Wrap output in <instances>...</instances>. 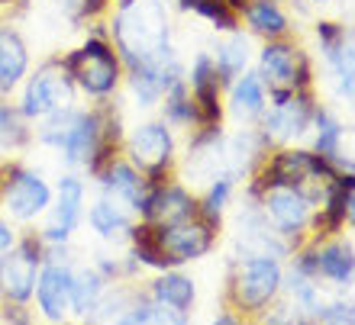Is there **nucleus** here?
<instances>
[{
	"instance_id": "obj_1",
	"label": "nucleus",
	"mask_w": 355,
	"mask_h": 325,
	"mask_svg": "<svg viewBox=\"0 0 355 325\" xmlns=\"http://www.w3.org/2000/svg\"><path fill=\"white\" fill-rule=\"evenodd\" d=\"M113 39L130 71L175 65L168 13L162 0H120V13L113 19Z\"/></svg>"
},
{
	"instance_id": "obj_2",
	"label": "nucleus",
	"mask_w": 355,
	"mask_h": 325,
	"mask_svg": "<svg viewBox=\"0 0 355 325\" xmlns=\"http://www.w3.org/2000/svg\"><path fill=\"white\" fill-rule=\"evenodd\" d=\"M46 126L39 132V139L46 145H55L65 155L68 165H87L94 149L101 145L103 113H75L71 106L58 113H49Z\"/></svg>"
},
{
	"instance_id": "obj_3",
	"label": "nucleus",
	"mask_w": 355,
	"mask_h": 325,
	"mask_svg": "<svg viewBox=\"0 0 355 325\" xmlns=\"http://www.w3.org/2000/svg\"><path fill=\"white\" fill-rule=\"evenodd\" d=\"M62 68L91 97H110L116 91V84H120V58L101 36L87 39L78 52H71L62 62Z\"/></svg>"
},
{
	"instance_id": "obj_4",
	"label": "nucleus",
	"mask_w": 355,
	"mask_h": 325,
	"mask_svg": "<svg viewBox=\"0 0 355 325\" xmlns=\"http://www.w3.org/2000/svg\"><path fill=\"white\" fill-rule=\"evenodd\" d=\"M284 274L275 254H252L236 268V277L230 284V299L239 313H262L271 299L278 297Z\"/></svg>"
},
{
	"instance_id": "obj_5",
	"label": "nucleus",
	"mask_w": 355,
	"mask_h": 325,
	"mask_svg": "<svg viewBox=\"0 0 355 325\" xmlns=\"http://www.w3.org/2000/svg\"><path fill=\"white\" fill-rule=\"evenodd\" d=\"M75 103V81L68 75L62 62H52V65L39 68L36 77H29L26 91H23V103H19V113L23 116H36V120H46L49 113H58Z\"/></svg>"
},
{
	"instance_id": "obj_6",
	"label": "nucleus",
	"mask_w": 355,
	"mask_h": 325,
	"mask_svg": "<svg viewBox=\"0 0 355 325\" xmlns=\"http://www.w3.org/2000/svg\"><path fill=\"white\" fill-rule=\"evenodd\" d=\"M39 264H42V242L39 239H23L17 248H7L0 258V290L13 303H26L36 290Z\"/></svg>"
},
{
	"instance_id": "obj_7",
	"label": "nucleus",
	"mask_w": 355,
	"mask_h": 325,
	"mask_svg": "<svg viewBox=\"0 0 355 325\" xmlns=\"http://www.w3.org/2000/svg\"><path fill=\"white\" fill-rule=\"evenodd\" d=\"M0 196L7 203L10 216L13 219H33L52 203V190L36 171L29 167H19V165H10L3 180H0Z\"/></svg>"
},
{
	"instance_id": "obj_8",
	"label": "nucleus",
	"mask_w": 355,
	"mask_h": 325,
	"mask_svg": "<svg viewBox=\"0 0 355 325\" xmlns=\"http://www.w3.org/2000/svg\"><path fill=\"white\" fill-rule=\"evenodd\" d=\"M159 229V225H155ZM216 242V225L207 223L204 216L200 219H184V223H175V225H162L159 229V245L165 251V258L171 261V268L178 264H187V261H197L204 258L207 251L214 248Z\"/></svg>"
},
{
	"instance_id": "obj_9",
	"label": "nucleus",
	"mask_w": 355,
	"mask_h": 325,
	"mask_svg": "<svg viewBox=\"0 0 355 325\" xmlns=\"http://www.w3.org/2000/svg\"><path fill=\"white\" fill-rule=\"evenodd\" d=\"M259 77L268 81V87H291L307 91L310 87V62L300 48L288 42H268L259 55Z\"/></svg>"
},
{
	"instance_id": "obj_10",
	"label": "nucleus",
	"mask_w": 355,
	"mask_h": 325,
	"mask_svg": "<svg viewBox=\"0 0 355 325\" xmlns=\"http://www.w3.org/2000/svg\"><path fill=\"white\" fill-rule=\"evenodd\" d=\"M149 180V190H146V200H142L139 213L146 216V223L152 225H175V223H184V219H194L197 216V203L194 196L187 194L184 187H175V184H162V180Z\"/></svg>"
},
{
	"instance_id": "obj_11",
	"label": "nucleus",
	"mask_w": 355,
	"mask_h": 325,
	"mask_svg": "<svg viewBox=\"0 0 355 325\" xmlns=\"http://www.w3.org/2000/svg\"><path fill=\"white\" fill-rule=\"evenodd\" d=\"M175 155V139L165 122H146L130 136V161L142 174H165Z\"/></svg>"
},
{
	"instance_id": "obj_12",
	"label": "nucleus",
	"mask_w": 355,
	"mask_h": 325,
	"mask_svg": "<svg viewBox=\"0 0 355 325\" xmlns=\"http://www.w3.org/2000/svg\"><path fill=\"white\" fill-rule=\"evenodd\" d=\"M262 203L265 216H271V223H275V232L284 235V239H294L310 223L313 200L297 187H268L262 194Z\"/></svg>"
},
{
	"instance_id": "obj_13",
	"label": "nucleus",
	"mask_w": 355,
	"mask_h": 325,
	"mask_svg": "<svg viewBox=\"0 0 355 325\" xmlns=\"http://www.w3.org/2000/svg\"><path fill=\"white\" fill-rule=\"evenodd\" d=\"M81 206H85V184L78 177H62L55 210H52L49 225L42 229V239L52 245H65L75 232L78 219H81Z\"/></svg>"
},
{
	"instance_id": "obj_14",
	"label": "nucleus",
	"mask_w": 355,
	"mask_h": 325,
	"mask_svg": "<svg viewBox=\"0 0 355 325\" xmlns=\"http://www.w3.org/2000/svg\"><path fill=\"white\" fill-rule=\"evenodd\" d=\"M191 97L197 106V126H220V75L210 55H197L191 68Z\"/></svg>"
},
{
	"instance_id": "obj_15",
	"label": "nucleus",
	"mask_w": 355,
	"mask_h": 325,
	"mask_svg": "<svg viewBox=\"0 0 355 325\" xmlns=\"http://www.w3.org/2000/svg\"><path fill=\"white\" fill-rule=\"evenodd\" d=\"M313 100H310L307 91H294L288 103H281V106H271V113L265 116V126L262 132L268 136V142H288L294 136L307 129V122L313 120Z\"/></svg>"
},
{
	"instance_id": "obj_16",
	"label": "nucleus",
	"mask_w": 355,
	"mask_h": 325,
	"mask_svg": "<svg viewBox=\"0 0 355 325\" xmlns=\"http://www.w3.org/2000/svg\"><path fill=\"white\" fill-rule=\"evenodd\" d=\"M36 303L39 313L49 322H62L71 303V268L68 264H46L42 274L36 277Z\"/></svg>"
},
{
	"instance_id": "obj_17",
	"label": "nucleus",
	"mask_w": 355,
	"mask_h": 325,
	"mask_svg": "<svg viewBox=\"0 0 355 325\" xmlns=\"http://www.w3.org/2000/svg\"><path fill=\"white\" fill-rule=\"evenodd\" d=\"M103 177V194L123 203L126 210H136L139 213L142 200H146V190H149V180L136 171L132 165H123V161H110V165L101 171Z\"/></svg>"
},
{
	"instance_id": "obj_18",
	"label": "nucleus",
	"mask_w": 355,
	"mask_h": 325,
	"mask_svg": "<svg viewBox=\"0 0 355 325\" xmlns=\"http://www.w3.org/2000/svg\"><path fill=\"white\" fill-rule=\"evenodd\" d=\"M29 71V52L26 42L17 29L0 23V93L13 91Z\"/></svg>"
},
{
	"instance_id": "obj_19",
	"label": "nucleus",
	"mask_w": 355,
	"mask_h": 325,
	"mask_svg": "<svg viewBox=\"0 0 355 325\" xmlns=\"http://www.w3.org/2000/svg\"><path fill=\"white\" fill-rule=\"evenodd\" d=\"M152 297L159 299L162 306H168L171 313H178V316H184L187 309L194 306V297H197V290H194V280L184 277V274H175V270H165L155 284H152Z\"/></svg>"
},
{
	"instance_id": "obj_20",
	"label": "nucleus",
	"mask_w": 355,
	"mask_h": 325,
	"mask_svg": "<svg viewBox=\"0 0 355 325\" xmlns=\"http://www.w3.org/2000/svg\"><path fill=\"white\" fill-rule=\"evenodd\" d=\"M317 274L336 280L339 287H349V280L355 274V258L349 242H329L317 251Z\"/></svg>"
},
{
	"instance_id": "obj_21",
	"label": "nucleus",
	"mask_w": 355,
	"mask_h": 325,
	"mask_svg": "<svg viewBox=\"0 0 355 325\" xmlns=\"http://www.w3.org/2000/svg\"><path fill=\"white\" fill-rule=\"evenodd\" d=\"M243 13H245V23H249L252 32H259V36L278 39L288 32V17H284V10H281L275 0H249Z\"/></svg>"
},
{
	"instance_id": "obj_22",
	"label": "nucleus",
	"mask_w": 355,
	"mask_h": 325,
	"mask_svg": "<svg viewBox=\"0 0 355 325\" xmlns=\"http://www.w3.org/2000/svg\"><path fill=\"white\" fill-rule=\"evenodd\" d=\"M103 297V277L97 270H71V303L68 306L75 309L78 316H91L94 309L101 306Z\"/></svg>"
},
{
	"instance_id": "obj_23",
	"label": "nucleus",
	"mask_w": 355,
	"mask_h": 325,
	"mask_svg": "<svg viewBox=\"0 0 355 325\" xmlns=\"http://www.w3.org/2000/svg\"><path fill=\"white\" fill-rule=\"evenodd\" d=\"M87 223L91 229L101 239H113V235H120L130 229V213H126V206L110 200V196H103L97 203L91 206V213H87Z\"/></svg>"
},
{
	"instance_id": "obj_24",
	"label": "nucleus",
	"mask_w": 355,
	"mask_h": 325,
	"mask_svg": "<svg viewBox=\"0 0 355 325\" xmlns=\"http://www.w3.org/2000/svg\"><path fill=\"white\" fill-rule=\"evenodd\" d=\"M132 239V258L149 264V268H159V270H168L171 261L165 258V251L159 245V229L152 223H142V225H130L126 229Z\"/></svg>"
},
{
	"instance_id": "obj_25",
	"label": "nucleus",
	"mask_w": 355,
	"mask_h": 325,
	"mask_svg": "<svg viewBox=\"0 0 355 325\" xmlns=\"http://www.w3.org/2000/svg\"><path fill=\"white\" fill-rule=\"evenodd\" d=\"M245 62H249V42H245V36H239L236 32L233 39H226L223 46L216 48V75H220V84H233L236 77L243 75Z\"/></svg>"
},
{
	"instance_id": "obj_26",
	"label": "nucleus",
	"mask_w": 355,
	"mask_h": 325,
	"mask_svg": "<svg viewBox=\"0 0 355 325\" xmlns=\"http://www.w3.org/2000/svg\"><path fill=\"white\" fill-rule=\"evenodd\" d=\"M265 100V81L259 75H243L233 84V113L239 116H262Z\"/></svg>"
},
{
	"instance_id": "obj_27",
	"label": "nucleus",
	"mask_w": 355,
	"mask_h": 325,
	"mask_svg": "<svg viewBox=\"0 0 355 325\" xmlns=\"http://www.w3.org/2000/svg\"><path fill=\"white\" fill-rule=\"evenodd\" d=\"M162 100H165V116H168L171 122H181V126H191V122H197V106H194V97H191V91H187V81H184V77L171 81L168 87H165V93H162Z\"/></svg>"
},
{
	"instance_id": "obj_28",
	"label": "nucleus",
	"mask_w": 355,
	"mask_h": 325,
	"mask_svg": "<svg viewBox=\"0 0 355 325\" xmlns=\"http://www.w3.org/2000/svg\"><path fill=\"white\" fill-rule=\"evenodd\" d=\"M313 122H317V155H323V158L343 165V158H339L343 126H339V122L333 120L327 110H313Z\"/></svg>"
},
{
	"instance_id": "obj_29",
	"label": "nucleus",
	"mask_w": 355,
	"mask_h": 325,
	"mask_svg": "<svg viewBox=\"0 0 355 325\" xmlns=\"http://www.w3.org/2000/svg\"><path fill=\"white\" fill-rule=\"evenodd\" d=\"M230 194H233V177H216V184L210 187V194H207V200H204V210H197V213L204 216L207 223L220 225V213H223Z\"/></svg>"
},
{
	"instance_id": "obj_30",
	"label": "nucleus",
	"mask_w": 355,
	"mask_h": 325,
	"mask_svg": "<svg viewBox=\"0 0 355 325\" xmlns=\"http://www.w3.org/2000/svg\"><path fill=\"white\" fill-rule=\"evenodd\" d=\"M29 139L26 126L19 120L17 110H10L7 103H0V145H10V149H17L23 142Z\"/></svg>"
},
{
	"instance_id": "obj_31",
	"label": "nucleus",
	"mask_w": 355,
	"mask_h": 325,
	"mask_svg": "<svg viewBox=\"0 0 355 325\" xmlns=\"http://www.w3.org/2000/svg\"><path fill=\"white\" fill-rule=\"evenodd\" d=\"M191 10H194V13H200L204 19H210L216 29H226V32H233V29H236V13L230 10V3H226V0H197Z\"/></svg>"
},
{
	"instance_id": "obj_32",
	"label": "nucleus",
	"mask_w": 355,
	"mask_h": 325,
	"mask_svg": "<svg viewBox=\"0 0 355 325\" xmlns=\"http://www.w3.org/2000/svg\"><path fill=\"white\" fill-rule=\"evenodd\" d=\"M58 7L65 10L71 19H87V17H97L103 7H107V0H55Z\"/></svg>"
},
{
	"instance_id": "obj_33",
	"label": "nucleus",
	"mask_w": 355,
	"mask_h": 325,
	"mask_svg": "<svg viewBox=\"0 0 355 325\" xmlns=\"http://www.w3.org/2000/svg\"><path fill=\"white\" fill-rule=\"evenodd\" d=\"M313 319H320V322H352V306H349V303H329V306H317Z\"/></svg>"
},
{
	"instance_id": "obj_34",
	"label": "nucleus",
	"mask_w": 355,
	"mask_h": 325,
	"mask_svg": "<svg viewBox=\"0 0 355 325\" xmlns=\"http://www.w3.org/2000/svg\"><path fill=\"white\" fill-rule=\"evenodd\" d=\"M13 242H17V235H13V229H10L3 219H0V254L7 248H13Z\"/></svg>"
},
{
	"instance_id": "obj_35",
	"label": "nucleus",
	"mask_w": 355,
	"mask_h": 325,
	"mask_svg": "<svg viewBox=\"0 0 355 325\" xmlns=\"http://www.w3.org/2000/svg\"><path fill=\"white\" fill-rule=\"evenodd\" d=\"M19 303L17 306H7V313H3V319H7V322H29V313H19Z\"/></svg>"
},
{
	"instance_id": "obj_36",
	"label": "nucleus",
	"mask_w": 355,
	"mask_h": 325,
	"mask_svg": "<svg viewBox=\"0 0 355 325\" xmlns=\"http://www.w3.org/2000/svg\"><path fill=\"white\" fill-rule=\"evenodd\" d=\"M194 3H197V0H181V10H191Z\"/></svg>"
},
{
	"instance_id": "obj_37",
	"label": "nucleus",
	"mask_w": 355,
	"mask_h": 325,
	"mask_svg": "<svg viewBox=\"0 0 355 325\" xmlns=\"http://www.w3.org/2000/svg\"><path fill=\"white\" fill-rule=\"evenodd\" d=\"M313 3H327V0H313Z\"/></svg>"
}]
</instances>
